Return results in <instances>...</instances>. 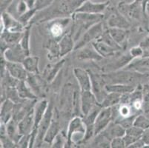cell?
<instances>
[{"instance_id":"obj_35","label":"cell","mask_w":149,"mask_h":148,"mask_svg":"<svg viewBox=\"0 0 149 148\" xmlns=\"http://www.w3.org/2000/svg\"><path fill=\"white\" fill-rule=\"evenodd\" d=\"M28 73H39V58L36 56H28L22 62Z\"/></svg>"},{"instance_id":"obj_24","label":"cell","mask_w":149,"mask_h":148,"mask_svg":"<svg viewBox=\"0 0 149 148\" xmlns=\"http://www.w3.org/2000/svg\"><path fill=\"white\" fill-rule=\"evenodd\" d=\"M144 133V130H141L135 126H132L130 128L127 129L125 131V134L123 136V139L125 141L126 147H129L130 145H132L134 142H135L139 138H143Z\"/></svg>"},{"instance_id":"obj_18","label":"cell","mask_w":149,"mask_h":148,"mask_svg":"<svg viewBox=\"0 0 149 148\" xmlns=\"http://www.w3.org/2000/svg\"><path fill=\"white\" fill-rule=\"evenodd\" d=\"M126 130L120 124L116 122H111L108 125V127L102 131L100 133L105 135L108 139L111 142L112 139L117 137H123L125 134Z\"/></svg>"},{"instance_id":"obj_40","label":"cell","mask_w":149,"mask_h":148,"mask_svg":"<svg viewBox=\"0 0 149 148\" xmlns=\"http://www.w3.org/2000/svg\"><path fill=\"white\" fill-rule=\"evenodd\" d=\"M143 111L146 116L149 117V85H146L143 88Z\"/></svg>"},{"instance_id":"obj_50","label":"cell","mask_w":149,"mask_h":148,"mask_svg":"<svg viewBox=\"0 0 149 148\" xmlns=\"http://www.w3.org/2000/svg\"><path fill=\"white\" fill-rule=\"evenodd\" d=\"M27 4H28V7L30 8H34V5H35V2H36V0H24Z\"/></svg>"},{"instance_id":"obj_2","label":"cell","mask_w":149,"mask_h":148,"mask_svg":"<svg viewBox=\"0 0 149 148\" xmlns=\"http://www.w3.org/2000/svg\"><path fill=\"white\" fill-rule=\"evenodd\" d=\"M106 84H123V85H134L138 80L141 79L143 74L129 70H116L102 74Z\"/></svg>"},{"instance_id":"obj_13","label":"cell","mask_w":149,"mask_h":148,"mask_svg":"<svg viewBox=\"0 0 149 148\" xmlns=\"http://www.w3.org/2000/svg\"><path fill=\"white\" fill-rule=\"evenodd\" d=\"M72 18L69 17H59L53 20L49 25V32L54 38H59L64 33L65 28L68 25Z\"/></svg>"},{"instance_id":"obj_36","label":"cell","mask_w":149,"mask_h":148,"mask_svg":"<svg viewBox=\"0 0 149 148\" xmlns=\"http://www.w3.org/2000/svg\"><path fill=\"white\" fill-rule=\"evenodd\" d=\"M30 27L25 28V31H23L22 36L21 39L19 41V44L21 45L22 48L23 49L24 52L25 53L26 56H29L30 54Z\"/></svg>"},{"instance_id":"obj_53","label":"cell","mask_w":149,"mask_h":148,"mask_svg":"<svg viewBox=\"0 0 149 148\" xmlns=\"http://www.w3.org/2000/svg\"></svg>"},{"instance_id":"obj_28","label":"cell","mask_w":149,"mask_h":148,"mask_svg":"<svg viewBox=\"0 0 149 148\" xmlns=\"http://www.w3.org/2000/svg\"><path fill=\"white\" fill-rule=\"evenodd\" d=\"M22 33L3 31L1 33V45H6L7 47H8L18 44L22 36Z\"/></svg>"},{"instance_id":"obj_49","label":"cell","mask_w":149,"mask_h":148,"mask_svg":"<svg viewBox=\"0 0 149 148\" xmlns=\"http://www.w3.org/2000/svg\"><path fill=\"white\" fill-rule=\"evenodd\" d=\"M145 145H146V142L143 140V138H139L138 140H136V142H134L132 145H131L129 146L130 148H140V147H144Z\"/></svg>"},{"instance_id":"obj_15","label":"cell","mask_w":149,"mask_h":148,"mask_svg":"<svg viewBox=\"0 0 149 148\" xmlns=\"http://www.w3.org/2000/svg\"><path fill=\"white\" fill-rule=\"evenodd\" d=\"M76 56L79 60L100 61L103 59V57L99 54L92 44L91 46L87 44L77 50Z\"/></svg>"},{"instance_id":"obj_9","label":"cell","mask_w":149,"mask_h":148,"mask_svg":"<svg viewBox=\"0 0 149 148\" xmlns=\"http://www.w3.org/2000/svg\"><path fill=\"white\" fill-rule=\"evenodd\" d=\"M2 54H3L2 56L8 62H21V63H22L25 57L27 56L19 43L6 48L2 52Z\"/></svg>"},{"instance_id":"obj_5","label":"cell","mask_w":149,"mask_h":148,"mask_svg":"<svg viewBox=\"0 0 149 148\" xmlns=\"http://www.w3.org/2000/svg\"><path fill=\"white\" fill-rule=\"evenodd\" d=\"M91 79V91L94 94L99 104H101L105 96L108 94L106 90V82L103 78V76L98 73L89 71Z\"/></svg>"},{"instance_id":"obj_1","label":"cell","mask_w":149,"mask_h":148,"mask_svg":"<svg viewBox=\"0 0 149 148\" xmlns=\"http://www.w3.org/2000/svg\"><path fill=\"white\" fill-rule=\"evenodd\" d=\"M72 20L74 21L72 36L75 42L93 24L100 22L104 18L102 13H89L84 12H74L72 14Z\"/></svg>"},{"instance_id":"obj_48","label":"cell","mask_w":149,"mask_h":148,"mask_svg":"<svg viewBox=\"0 0 149 148\" xmlns=\"http://www.w3.org/2000/svg\"><path fill=\"white\" fill-rule=\"evenodd\" d=\"M52 147H61L63 145V139H62V136L58 134L56 136V138H54V140L52 142Z\"/></svg>"},{"instance_id":"obj_3","label":"cell","mask_w":149,"mask_h":148,"mask_svg":"<svg viewBox=\"0 0 149 148\" xmlns=\"http://www.w3.org/2000/svg\"><path fill=\"white\" fill-rule=\"evenodd\" d=\"M86 135V126L84 120L79 116H74L70 121L68 127L67 143L68 145L84 142Z\"/></svg>"},{"instance_id":"obj_37","label":"cell","mask_w":149,"mask_h":148,"mask_svg":"<svg viewBox=\"0 0 149 148\" xmlns=\"http://www.w3.org/2000/svg\"><path fill=\"white\" fill-rule=\"evenodd\" d=\"M48 58L54 59L60 57V49L59 42L56 40H50L48 44Z\"/></svg>"},{"instance_id":"obj_42","label":"cell","mask_w":149,"mask_h":148,"mask_svg":"<svg viewBox=\"0 0 149 148\" xmlns=\"http://www.w3.org/2000/svg\"><path fill=\"white\" fill-rule=\"evenodd\" d=\"M36 11H37V10H36L34 8L29 9V10L27 12H25L24 14H22L21 16H19L18 18V20L23 24V25H25V26Z\"/></svg>"},{"instance_id":"obj_12","label":"cell","mask_w":149,"mask_h":148,"mask_svg":"<svg viewBox=\"0 0 149 148\" xmlns=\"http://www.w3.org/2000/svg\"><path fill=\"white\" fill-rule=\"evenodd\" d=\"M39 73H28L27 76L26 83L31 88L33 93L36 96H42L45 91V81L40 76Z\"/></svg>"},{"instance_id":"obj_10","label":"cell","mask_w":149,"mask_h":148,"mask_svg":"<svg viewBox=\"0 0 149 148\" xmlns=\"http://www.w3.org/2000/svg\"><path fill=\"white\" fill-rule=\"evenodd\" d=\"M80 101L81 113L84 117L87 116L90 111L99 104L91 90L80 91Z\"/></svg>"},{"instance_id":"obj_30","label":"cell","mask_w":149,"mask_h":148,"mask_svg":"<svg viewBox=\"0 0 149 148\" xmlns=\"http://www.w3.org/2000/svg\"><path fill=\"white\" fill-rule=\"evenodd\" d=\"M17 93L20 99H35L37 96L33 93L31 88L28 85L25 81L19 80L16 85Z\"/></svg>"},{"instance_id":"obj_14","label":"cell","mask_w":149,"mask_h":148,"mask_svg":"<svg viewBox=\"0 0 149 148\" xmlns=\"http://www.w3.org/2000/svg\"><path fill=\"white\" fill-rule=\"evenodd\" d=\"M74 75L78 82L80 91L91 90V79L88 70L76 67L74 69Z\"/></svg>"},{"instance_id":"obj_44","label":"cell","mask_w":149,"mask_h":148,"mask_svg":"<svg viewBox=\"0 0 149 148\" xmlns=\"http://www.w3.org/2000/svg\"><path fill=\"white\" fill-rule=\"evenodd\" d=\"M111 147L112 148H124L126 147L123 137H117L112 139L111 142Z\"/></svg>"},{"instance_id":"obj_22","label":"cell","mask_w":149,"mask_h":148,"mask_svg":"<svg viewBox=\"0 0 149 148\" xmlns=\"http://www.w3.org/2000/svg\"><path fill=\"white\" fill-rule=\"evenodd\" d=\"M65 62V59H62L56 64H51V65H47V67H45L43 72V78L45 80V81L48 83L52 82L61 68L63 67Z\"/></svg>"},{"instance_id":"obj_6","label":"cell","mask_w":149,"mask_h":148,"mask_svg":"<svg viewBox=\"0 0 149 148\" xmlns=\"http://www.w3.org/2000/svg\"><path fill=\"white\" fill-rule=\"evenodd\" d=\"M23 25L17 19L12 16L8 12H3L1 16V33L9 31L13 33H22L25 31Z\"/></svg>"},{"instance_id":"obj_43","label":"cell","mask_w":149,"mask_h":148,"mask_svg":"<svg viewBox=\"0 0 149 148\" xmlns=\"http://www.w3.org/2000/svg\"><path fill=\"white\" fill-rule=\"evenodd\" d=\"M54 0H36L34 8L36 10H42L47 9L51 5H52Z\"/></svg>"},{"instance_id":"obj_4","label":"cell","mask_w":149,"mask_h":148,"mask_svg":"<svg viewBox=\"0 0 149 148\" xmlns=\"http://www.w3.org/2000/svg\"><path fill=\"white\" fill-rule=\"evenodd\" d=\"M104 31L102 22L93 24V26H91L85 31L82 34V36L76 42L74 51H77L78 49L87 45L90 42L92 43L94 41L98 40L101 37Z\"/></svg>"},{"instance_id":"obj_41","label":"cell","mask_w":149,"mask_h":148,"mask_svg":"<svg viewBox=\"0 0 149 148\" xmlns=\"http://www.w3.org/2000/svg\"><path fill=\"white\" fill-rule=\"evenodd\" d=\"M137 114H134V115H132L131 116H128V117L126 118H123V119H120L119 120L116 121V123L120 124V125L123 126L125 130L130 128L132 126H134V122L135 119H136Z\"/></svg>"},{"instance_id":"obj_16","label":"cell","mask_w":149,"mask_h":148,"mask_svg":"<svg viewBox=\"0 0 149 148\" xmlns=\"http://www.w3.org/2000/svg\"><path fill=\"white\" fill-rule=\"evenodd\" d=\"M108 5V2H95L91 0H85L77 8L75 12H84L89 13H102Z\"/></svg>"},{"instance_id":"obj_23","label":"cell","mask_w":149,"mask_h":148,"mask_svg":"<svg viewBox=\"0 0 149 148\" xmlns=\"http://www.w3.org/2000/svg\"><path fill=\"white\" fill-rule=\"evenodd\" d=\"M48 101L47 99H42L35 104L33 108V118H34V128L37 129L40 122L44 117L48 108Z\"/></svg>"},{"instance_id":"obj_31","label":"cell","mask_w":149,"mask_h":148,"mask_svg":"<svg viewBox=\"0 0 149 148\" xmlns=\"http://www.w3.org/2000/svg\"><path fill=\"white\" fill-rule=\"evenodd\" d=\"M137 86L131 85H123V84H107L106 90L108 93L114 92L120 94L132 93Z\"/></svg>"},{"instance_id":"obj_38","label":"cell","mask_w":149,"mask_h":148,"mask_svg":"<svg viewBox=\"0 0 149 148\" xmlns=\"http://www.w3.org/2000/svg\"><path fill=\"white\" fill-rule=\"evenodd\" d=\"M134 126L141 129V130H146L149 129V117L146 115H137L134 122Z\"/></svg>"},{"instance_id":"obj_47","label":"cell","mask_w":149,"mask_h":148,"mask_svg":"<svg viewBox=\"0 0 149 148\" xmlns=\"http://www.w3.org/2000/svg\"><path fill=\"white\" fill-rule=\"evenodd\" d=\"M139 46L143 50V57L149 56V36L143 39Z\"/></svg>"},{"instance_id":"obj_29","label":"cell","mask_w":149,"mask_h":148,"mask_svg":"<svg viewBox=\"0 0 149 148\" xmlns=\"http://www.w3.org/2000/svg\"><path fill=\"white\" fill-rule=\"evenodd\" d=\"M7 127V133L9 138L15 142L17 145L19 141L20 140L21 137L22 136L19 132V122L13 118H12L10 121L6 124Z\"/></svg>"},{"instance_id":"obj_27","label":"cell","mask_w":149,"mask_h":148,"mask_svg":"<svg viewBox=\"0 0 149 148\" xmlns=\"http://www.w3.org/2000/svg\"><path fill=\"white\" fill-rule=\"evenodd\" d=\"M14 110V102L12 100L8 99L4 101L1 107V122L7 124L13 118L12 116Z\"/></svg>"},{"instance_id":"obj_32","label":"cell","mask_w":149,"mask_h":148,"mask_svg":"<svg viewBox=\"0 0 149 148\" xmlns=\"http://www.w3.org/2000/svg\"><path fill=\"white\" fill-rule=\"evenodd\" d=\"M108 30L115 42L122 47L128 38V31L126 29L117 28H108Z\"/></svg>"},{"instance_id":"obj_33","label":"cell","mask_w":149,"mask_h":148,"mask_svg":"<svg viewBox=\"0 0 149 148\" xmlns=\"http://www.w3.org/2000/svg\"><path fill=\"white\" fill-rule=\"evenodd\" d=\"M59 129H60V126H59V122L53 117L51 125H50L49 128L47 130L45 135L44 142L51 145L53 141L54 140V138H56V135L59 134Z\"/></svg>"},{"instance_id":"obj_45","label":"cell","mask_w":149,"mask_h":148,"mask_svg":"<svg viewBox=\"0 0 149 148\" xmlns=\"http://www.w3.org/2000/svg\"><path fill=\"white\" fill-rule=\"evenodd\" d=\"M30 139H31V133L23 135L17 145L20 147H29Z\"/></svg>"},{"instance_id":"obj_7","label":"cell","mask_w":149,"mask_h":148,"mask_svg":"<svg viewBox=\"0 0 149 148\" xmlns=\"http://www.w3.org/2000/svg\"><path fill=\"white\" fill-rule=\"evenodd\" d=\"M53 117H54V112H53L52 104H49L44 117L42 118L40 124L38 126L37 136H36V142H35L34 145L36 147H40L42 145V143L44 142L45 135L47 130H48L50 125H51Z\"/></svg>"},{"instance_id":"obj_8","label":"cell","mask_w":149,"mask_h":148,"mask_svg":"<svg viewBox=\"0 0 149 148\" xmlns=\"http://www.w3.org/2000/svg\"><path fill=\"white\" fill-rule=\"evenodd\" d=\"M113 121L112 108H102L94 122V136L105 130Z\"/></svg>"},{"instance_id":"obj_11","label":"cell","mask_w":149,"mask_h":148,"mask_svg":"<svg viewBox=\"0 0 149 148\" xmlns=\"http://www.w3.org/2000/svg\"><path fill=\"white\" fill-rule=\"evenodd\" d=\"M6 72L13 78L21 81H25L28 74L22 63L8 61H6Z\"/></svg>"},{"instance_id":"obj_19","label":"cell","mask_w":149,"mask_h":148,"mask_svg":"<svg viewBox=\"0 0 149 148\" xmlns=\"http://www.w3.org/2000/svg\"><path fill=\"white\" fill-rule=\"evenodd\" d=\"M34 128V118H33V109L27 113L21 120L19 122V129L22 135L30 134Z\"/></svg>"},{"instance_id":"obj_26","label":"cell","mask_w":149,"mask_h":148,"mask_svg":"<svg viewBox=\"0 0 149 148\" xmlns=\"http://www.w3.org/2000/svg\"><path fill=\"white\" fill-rule=\"evenodd\" d=\"M134 59V57L131 56V54L129 53L126 54H124V55L121 56L120 58L116 59V60L113 61V62H111V64L108 65L106 66V68L108 70H110V72L113 71H116V70H119L120 69L123 68V67H126L127 65L131 62Z\"/></svg>"},{"instance_id":"obj_34","label":"cell","mask_w":149,"mask_h":148,"mask_svg":"<svg viewBox=\"0 0 149 148\" xmlns=\"http://www.w3.org/2000/svg\"><path fill=\"white\" fill-rule=\"evenodd\" d=\"M122 96H123L122 94L114 93V92L108 93L100 105L102 108H113L114 106L118 105L121 101Z\"/></svg>"},{"instance_id":"obj_39","label":"cell","mask_w":149,"mask_h":148,"mask_svg":"<svg viewBox=\"0 0 149 148\" xmlns=\"http://www.w3.org/2000/svg\"><path fill=\"white\" fill-rule=\"evenodd\" d=\"M98 40L102 41V42H105L106 44H108V45H110L111 47H113V48L117 50V51H120V49L122 48V47L115 42L114 39L112 38V36H111V34H110L109 32H108V30H106L105 31H104V33H102L101 37H100Z\"/></svg>"},{"instance_id":"obj_25","label":"cell","mask_w":149,"mask_h":148,"mask_svg":"<svg viewBox=\"0 0 149 148\" xmlns=\"http://www.w3.org/2000/svg\"><path fill=\"white\" fill-rule=\"evenodd\" d=\"M91 44H93V46L94 47L96 51L99 53V54L102 56L103 58H107V57L114 56L119 51L113 48V47L108 45V44H106L102 41H94Z\"/></svg>"},{"instance_id":"obj_52","label":"cell","mask_w":149,"mask_h":148,"mask_svg":"<svg viewBox=\"0 0 149 148\" xmlns=\"http://www.w3.org/2000/svg\"><path fill=\"white\" fill-rule=\"evenodd\" d=\"M148 2H149V0H148Z\"/></svg>"},{"instance_id":"obj_51","label":"cell","mask_w":149,"mask_h":148,"mask_svg":"<svg viewBox=\"0 0 149 148\" xmlns=\"http://www.w3.org/2000/svg\"><path fill=\"white\" fill-rule=\"evenodd\" d=\"M146 14H147V16L148 17V19H149V2H148L147 5H146Z\"/></svg>"},{"instance_id":"obj_46","label":"cell","mask_w":149,"mask_h":148,"mask_svg":"<svg viewBox=\"0 0 149 148\" xmlns=\"http://www.w3.org/2000/svg\"><path fill=\"white\" fill-rule=\"evenodd\" d=\"M129 52L131 54V56L134 57V59H137V58L143 57V50L140 46L134 47L133 48L131 49V51Z\"/></svg>"},{"instance_id":"obj_21","label":"cell","mask_w":149,"mask_h":148,"mask_svg":"<svg viewBox=\"0 0 149 148\" xmlns=\"http://www.w3.org/2000/svg\"><path fill=\"white\" fill-rule=\"evenodd\" d=\"M107 23L109 28H123L127 30L131 26L126 17L120 13H113L110 15L107 20Z\"/></svg>"},{"instance_id":"obj_17","label":"cell","mask_w":149,"mask_h":148,"mask_svg":"<svg viewBox=\"0 0 149 148\" xmlns=\"http://www.w3.org/2000/svg\"><path fill=\"white\" fill-rule=\"evenodd\" d=\"M125 69L137 72L143 75H149V56L133 59L125 67Z\"/></svg>"},{"instance_id":"obj_20","label":"cell","mask_w":149,"mask_h":148,"mask_svg":"<svg viewBox=\"0 0 149 148\" xmlns=\"http://www.w3.org/2000/svg\"><path fill=\"white\" fill-rule=\"evenodd\" d=\"M75 41L70 32L65 33L62 36L59 42V49H60V57H63L68 54L74 50Z\"/></svg>"}]
</instances>
